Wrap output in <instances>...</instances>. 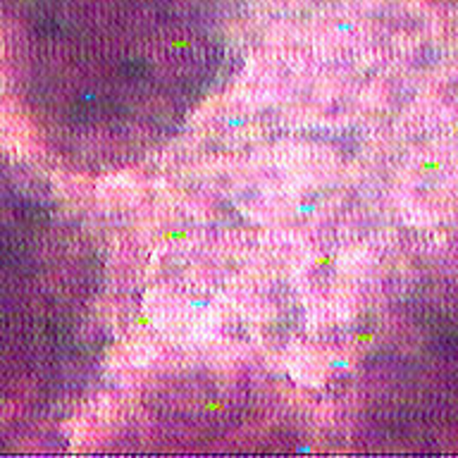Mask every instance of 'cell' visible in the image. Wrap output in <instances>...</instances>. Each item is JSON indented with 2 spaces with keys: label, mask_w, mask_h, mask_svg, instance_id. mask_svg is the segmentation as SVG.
Wrapping results in <instances>:
<instances>
[{
  "label": "cell",
  "mask_w": 458,
  "mask_h": 458,
  "mask_svg": "<svg viewBox=\"0 0 458 458\" xmlns=\"http://www.w3.org/2000/svg\"><path fill=\"white\" fill-rule=\"evenodd\" d=\"M236 0H0V60L64 165L134 167L182 131L227 63Z\"/></svg>",
  "instance_id": "6da1fadb"
},
{
  "label": "cell",
  "mask_w": 458,
  "mask_h": 458,
  "mask_svg": "<svg viewBox=\"0 0 458 458\" xmlns=\"http://www.w3.org/2000/svg\"><path fill=\"white\" fill-rule=\"evenodd\" d=\"M93 256L60 208L0 177V442L55 413L86 360Z\"/></svg>",
  "instance_id": "7a4b0ae2"
}]
</instances>
